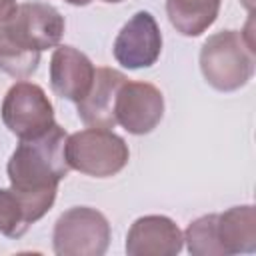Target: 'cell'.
I'll return each mask as SVG.
<instances>
[{
    "instance_id": "obj_3",
    "label": "cell",
    "mask_w": 256,
    "mask_h": 256,
    "mask_svg": "<svg viewBox=\"0 0 256 256\" xmlns=\"http://www.w3.org/2000/svg\"><path fill=\"white\" fill-rule=\"evenodd\" d=\"M254 40L240 30H222L202 44L200 70L204 80L220 90L234 92L248 84L254 74Z\"/></svg>"
},
{
    "instance_id": "obj_10",
    "label": "cell",
    "mask_w": 256,
    "mask_h": 256,
    "mask_svg": "<svg viewBox=\"0 0 256 256\" xmlns=\"http://www.w3.org/2000/svg\"><path fill=\"white\" fill-rule=\"evenodd\" d=\"M94 72L92 60L84 52L66 44L54 48L50 58V86L54 94L70 102H80L92 86Z\"/></svg>"
},
{
    "instance_id": "obj_14",
    "label": "cell",
    "mask_w": 256,
    "mask_h": 256,
    "mask_svg": "<svg viewBox=\"0 0 256 256\" xmlns=\"http://www.w3.org/2000/svg\"><path fill=\"white\" fill-rule=\"evenodd\" d=\"M222 0H166L170 24L182 36H200L218 18Z\"/></svg>"
},
{
    "instance_id": "obj_1",
    "label": "cell",
    "mask_w": 256,
    "mask_h": 256,
    "mask_svg": "<svg viewBox=\"0 0 256 256\" xmlns=\"http://www.w3.org/2000/svg\"><path fill=\"white\" fill-rule=\"evenodd\" d=\"M64 16L46 2H24L0 18V70L24 80L38 70L42 50L56 48Z\"/></svg>"
},
{
    "instance_id": "obj_17",
    "label": "cell",
    "mask_w": 256,
    "mask_h": 256,
    "mask_svg": "<svg viewBox=\"0 0 256 256\" xmlns=\"http://www.w3.org/2000/svg\"><path fill=\"white\" fill-rule=\"evenodd\" d=\"M64 2H68V4H72V6H88L92 0H64Z\"/></svg>"
},
{
    "instance_id": "obj_9",
    "label": "cell",
    "mask_w": 256,
    "mask_h": 256,
    "mask_svg": "<svg viewBox=\"0 0 256 256\" xmlns=\"http://www.w3.org/2000/svg\"><path fill=\"white\" fill-rule=\"evenodd\" d=\"M182 246V230L172 218L162 214H148L134 220L126 236L128 256H176Z\"/></svg>"
},
{
    "instance_id": "obj_15",
    "label": "cell",
    "mask_w": 256,
    "mask_h": 256,
    "mask_svg": "<svg viewBox=\"0 0 256 256\" xmlns=\"http://www.w3.org/2000/svg\"><path fill=\"white\" fill-rule=\"evenodd\" d=\"M192 256H222L216 236V214H206L188 224L182 234Z\"/></svg>"
},
{
    "instance_id": "obj_12",
    "label": "cell",
    "mask_w": 256,
    "mask_h": 256,
    "mask_svg": "<svg viewBox=\"0 0 256 256\" xmlns=\"http://www.w3.org/2000/svg\"><path fill=\"white\" fill-rule=\"evenodd\" d=\"M126 80V74H122L116 68H96L90 90L80 102H76L78 118L92 128H114L116 98Z\"/></svg>"
},
{
    "instance_id": "obj_18",
    "label": "cell",
    "mask_w": 256,
    "mask_h": 256,
    "mask_svg": "<svg viewBox=\"0 0 256 256\" xmlns=\"http://www.w3.org/2000/svg\"><path fill=\"white\" fill-rule=\"evenodd\" d=\"M104 2H108V4H116V2H122V0H104Z\"/></svg>"
},
{
    "instance_id": "obj_4",
    "label": "cell",
    "mask_w": 256,
    "mask_h": 256,
    "mask_svg": "<svg viewBox=\"0 0 256 256\" xmlns=\"http://www.w3.org/2000/svg\"><path fill=\"white\" fill-rule=\"evenodd\" d=\"M128 144L110 128L88 126L66 138V160L70 170H78L86 176L110 178L128 164Z\"/></svg>"
},
{
    "instance_id": "obj_8",
    "label": "cell",
    "mask_w": 256,
    "mask_h": 256,
    "mask_svg": "<svg viewBox=\"0 0 256 256\" xmlns=\"http://www.w3.org/2000/svg\"><path fill=\"white\" fill-rule=\"evenodd\" d=\"M164 116V96L150 82L126 80L116 98V124L130 134L152 132Z\"/></svg>"
},
{
    "instance_id": "obj_5",
    "label": "cell",
    "mask_w": 256,
    "mask_h": 256,
    "mask_svg": "<svg viewBox=\"0 0 256 256\" xmlns=\"http://www.w3.org/2000/svg\"><path fill=\"white\" fill-rule=\"evenodd\" d=\"M108 244L110 224L96 208H68L54 224L52 246L58 256H102Z\"/></svg>"
},
{
    "instance_id": "obj_7",
    "label": "cell",
    "mask_w": 256,
    "mask_h": 256,
    "mask_svg": "<svg viewBox=\"0 0 256 256\" xmlns=\"http://www.w3.org/2000/svg\"><path fill=\"white\" fill-rule=\"evenodd\" d=\"M162 52V34L154 16L146 10L136 12L118 32L112 54L116 62L128 70L148 68L156 64Z\"/></svg>"
},
{
    "instance_id": "obj_11",
    "label": "cell",
    "mask_w": 256,
    "mask_h": 256,
    "mask_svg": "<svg viewBox=\"0 0 256 256\" xmlns=\"http://www.w3.org/2000/svg\"><path fill=\"white\" fill-rule=\"evenodd\" d=\"M58 190L46 192H20L0 188V234L8 238H20L28 228L40 220L54 204Z\"/></svg>"
},
{
    "instance_id": "obj_2",
    "label": "cell",
    "mask_w": 256,
    "mask_h": 256,
    "mask_svg": "<svg viewBox=\"0 0 256 256\" xmlns=\"http://www.w3.org/2000/svg\"><path fill=\"white\" fill-rule=\"evenodd\" d=\"M66 138L64 128L54 122L48 132L20 140L6 166L10 186L20 192L58 190V182L70 172Z\"/></svg>"
},
{
    "instance_id": "obj_13",
    "label": "cell",
    "mask_w": 256,
    "mask_h": 256,
    "mask_svg": "<svg viewBox=\"0 0 256 256\" xmlns=\"http://www.w3.org/2000/svg\"><path fill=\"white\" fill-rule=\"evenodd\" d=\"M216 236L222 256L252 254L256 250V210L252 204L232 206L216 214Z\"/></svg>"
},
{
    "instance_id": "obj_16",
    "label": "cell",
    "mask_w": 256,
    "mask_h": 256,
    "mask_svg": "<svg viewBox=\"0 0 256 256\" xmlns=\"http://www.w3.org/2000/svg\"><path fill=\"white\" fill-rule=\"evenodd\" d=\"M16 8V0H0V18L10 14Z\"/></svg>"
},
{
    "instance_id": "obj_6",
    "label": "cell",
    "mask_w": 256,
    "mask_h": 256,
    "mask_svg": "<svg viewBox=\"0 0 256 256\" xmlns=\"http://www.w3.org/2000/svg\"><path fill=\"white\" fill-rule=\"evenodd\" d=\"M2 122L20 140L36 138L54 126V108L46 92L28 80L12 84L2 100Z\"/></svg>"
}]
</instances>
